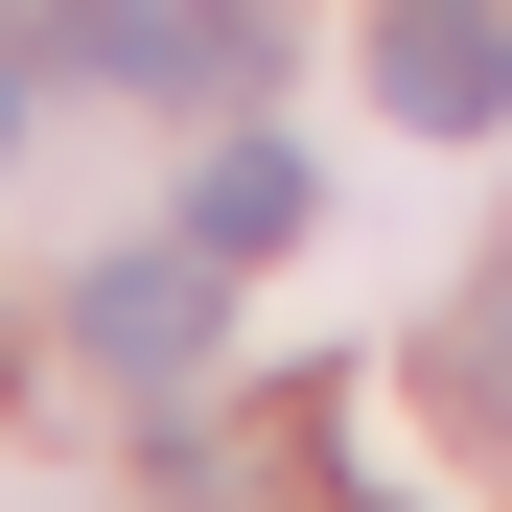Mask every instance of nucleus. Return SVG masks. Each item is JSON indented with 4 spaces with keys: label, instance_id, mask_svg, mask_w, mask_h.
I'll list each match as a JSON object with an SVG mask.
<instances>
[{
    "label": "nucleus",
    "instance_id": "obj_4",
    "mask_svg": "<svg viewBox=\"0 0 512 512\" xmlns=\"http://www.w3.org/2000/svg\"><path fill=\"white\" fill-rule=\"evenodd\" d=\"M303 210H326V187H303L280 140H210V163H187V256H280Z\"/></svg>",
    "mask_w": 512,
    "mask_h": 512
},
{
    "label": "nucleus",
    "instance_id": "obj_7",
    "mask_svg": "<svg viewBox=\"0 0 512 512\" xmlns=\"http://www.w3.org/2000/svg\"><path fill=\"white\" fill-rule=\"evenodd\" d=\"M350 512H373V489H350Z\"/></svg>",
    "mask_w": 512,
    "mask_h": 512
},
{
    "label": "nucleus",
    "instance_id": "obj_2",
    "mask_svg": "<svg viewBox=\"0 0 512 512\" xmlns=\"http://www.w3.org/2000/svg\"><path fill=\"white\" fill-rule=\"evenodd\" d=\"M70 47H94L117 94H256V70H280V24H233V0H94Z\"/></svg>",
    "mask_w": 512,
    "mask_h": 512
},
{
    "label": "nucleus",
    "instance_id": "obj_5",
    "mask_svg": "<svg viewBox=\"0 0 512 512\" xmlns=\"http://www.w3.org/2000/svg\"><path fill=\"white\" fill-rule=\"evenodd\" d=\"M443 373H466V396L512 419V256H489V303H466V350H443Z\"/></svg>",
    "mask_w": 512,
    "mask_h": 512
},
{
    "label": "nucleus",
    "instance_id": "obj_1",
    "mask_svg": "<svg viewBox=\"0 0 512 512\" xmlns=\"http://www.w3.org/2000/svg\"><path fill=\"white\" fill-rule=\"evenodd\" d=\"M373 94H396V140H489L512 117V24L489 0H396L373 24Z\"/></svg>",
    "mask_w": 512,
    "mask_h": 512
},
{
    "label": "nucleus",
    "instance_id": "obj_3",
    "mask_svg": "<svg viewBox=\"0 0 512 512\" xmlns=\"http://www.w3.org/2000/svg\"><path fill=\"white\" fill-rule=\"evenodd\" d=\"M210 280H233V256H117V280L70 303V326H94L117 373H210Z\"/></svg>",
    "mask_w": 512,
    "mask_h": 512
},
{
    "label": "nucleus",
    "instance_id": "obj_6",
    "mask_svg": "<svg viewBox=\"0 0 512 512\" xmlns=\"http://www.w3.org/2000/svg\"><path fill=\"white\" fill-rule=\"evenodd\" d=\"M0 140H24V47H0Z\"/></svg>",
    "mask_w": 512,
    "mask_h": 512
}]
</instances>
